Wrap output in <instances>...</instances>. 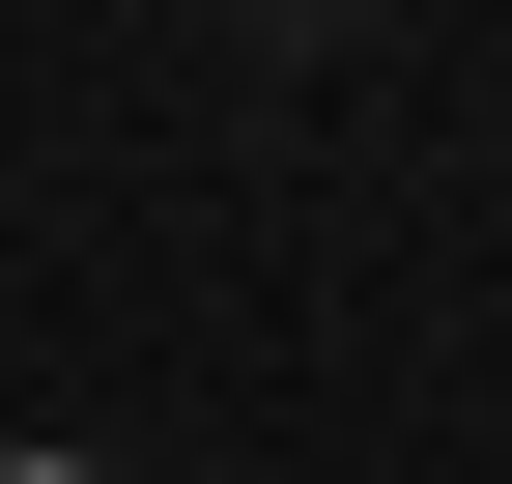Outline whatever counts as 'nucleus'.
<instances>
[{"label":"nucleus","mask_w":512,"mask_h":484,"mask_svg":"<svg viewBox=\"0 0 512 484\" xmlns=\"http://www.w3.org/2000/svg\"><path fill=\"white\" fill-rule=\"evenodd\" d=\"M0 484H114V456H0Z\"/></svg>","instance_id":"nucleus-1"}]
</instances>
